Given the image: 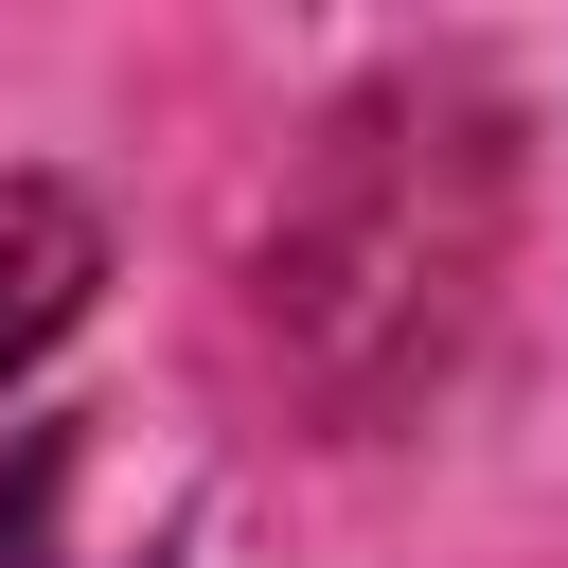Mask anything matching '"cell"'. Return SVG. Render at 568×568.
<instances>
[{"instance_id": "1", "label": "cell", "mask_w": 568, "mask_h": 568, "mask_svg": "<svg viewBox=\"0 0 568 568\" xmlns=\"http://www.w3.org/2000/svg\"><path fill=\"white\" fill-rule=\"evenodd\" d=\"M89 284H106V213L71 178H0V390L89 320Z\"/></svg>"}]
</instances>
